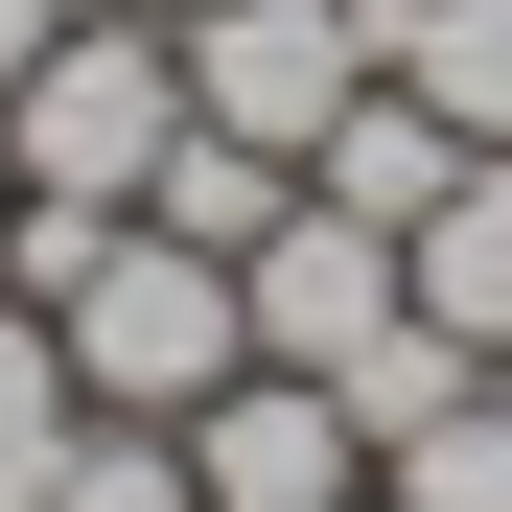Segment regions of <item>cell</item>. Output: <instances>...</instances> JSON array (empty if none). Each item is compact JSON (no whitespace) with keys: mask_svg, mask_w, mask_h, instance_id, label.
Returning <instances> with one entry per match:
<instances>
[{"mask_svg":"<svg viewBox=\"0 0 512 512\" xmlns=\"http://www.w3.org/2000/svg\"><path fill=\"white\" fill-rule=\"evenodd\" d=\"M163 140H187V24H140V0H70L24 47V94H0V163L47 210H140Z\"/></svg>","mask_w":512,"mask_h":512,"instance_id":"6da1fadb","label":"cell"},{"mask_svg":"<svg viewBox=\"0 0 512 512\" xmlns=\"http://www.w3.org/2000/svg\"><path fill=\"white\" fill-rule=\"evenodd\" d=\"M373 94V0H187V117H233V140H326Z\"/></svg>","mask_w":512,"mask_h":512,"instance_id":"7a4b0ae2","label":"cell"},{"mask_svg":"<svg viewBox=\"0 0 512 512\" xmlns=\"http://www.w3.org/2000/svg\"><path fill=\"white\" fill-rule=\"evenodd\" d=\"M233 303H256V373H350L373 326H396V233L326 210V187H280V233L233 256Z\"/></svg>","mask_w":512,"mask_h":512,"instance_id":"3957f363","label":"cell"},{"mask_svg":"<svg viewBox=\"0 0 512 512\" xmlns=\"http://www.w3.org/2000/svg\"><path fill=\"white\" fill-rule=\"evenodd\" d=\"M187 489L210 512H373V419L326 396V373H233L187 419Z\"/></svg>","mask_w":512,"mask_h":512,"instance_id":"277c9868","label":"cell"},{"mask_svg":"<svg viewBox=\"0 0 512 512\" xmlns=\"http://www.w3.org/2000/svg\"><path fill=\"white\" fill-rule=\"evenodd\" d=\"M396 303H419V326H443V350H466V373L512 350V140H466V187H443V210H419V233H396Z\"/></svg>","mask_w":512,"mask_h":512,"instance_id":"5b68a950","label":"cell"},{"mask_svg":"<svg viewBox=\"0 0 512 512\" xmlns=\"http://www.w3.org/2000/svg\"><path fill=\"white\" fill-rule=\"evenodd\" d=\"M303 187H326V210H373V233H419V210L466 187V140H443V117H419L396 70H373V94H350V117L303 140Z\"/></svg>","mask_w":512,"mask_h":512,"instance_id":"8992f818","label":"cell"},{"mask_svg":"<svg viewBox=\"0 0 512 512\" xmlns=\"http://www.w3.org/2000/svg\"><path fill=\"white\" fill-rule=\"evenodd\" d=\"M373 70L443 140H512V0H373Z\"/></svg>","mask_w":512,"mask_h":512,"instance_id":"52a82bcc","label":"cell"},{"mask_svg":"<svg viewBox=\"0 0 512 512\" xmlns=\"http://www.w3.org/2000/svg\"><path fill=\"white\" fill-rule=\"evenodd\" d=\"M280 187H303L280 140H233V117H187V140H163V187H140V210L187 233V256H256V233H280Z\"/></svg>","mask_w":512,"mask_h":512,"instance_id":"ba28073f","label":"cell"},{"mask_svg":"<svg viewBox=\"0 0 512 512\" xmlns=\"http://www.w3.org/2000/svg\"><path fill=\"white\" fill-rule=\"evenodd\" d=\"M373 512H512V396L466 373L443 419H419V443H373Z\"/></svg>","mask_w":512,"mask_h":512,"instance_id":"9c48e42d","label":"cell"},{"mask_svg":"<svg viewBox=\"0 0 512 512\" xmlns=\"http://www.w3.org/2000/svg\"><path fill=\"white\" fill-rule=\"evenodd\" d=\"M24 512H210V489H187V419H70Z\"/></svg>","mask_w":512,"mask_h":512,"instance_id":"30bf717a","label":"cell"},{"mask_svg":"<svg viewBox=\"0 0 512 512\" xmlns=\"http://www.w3.org/2000/svg\"><path fill=\"white\" fill-rule=\"evenodd\" d=\"M70 419H94V396H70V326H47L24 280H0V512L47 489V443H70Z\"/></svg>","mask_w":512,"mask_h":512,"instance_id":"8fae6325","label":"cell"},{"mask_svg":"<svg viewBox=\"0 0 512 512\" xmlns=\"http://www.w3.org/2000/svg\"><path fill=\"white\" fill-rule=\"evenodd\" d=\"M326 396H350V419H373V443H419V419H443V396H466V350H443V326H419V303H396V326H373V350H350V373H326Z\"/></svg>","mask_w":512,"mask_h":512,"instance_id":"7c38bea8","label":"cell"},{"mask_svg":"<svg viewBox=\"0 0 512 512\" xmlns=\"http://www.w3.org/2000/svg\"><path fill=\"white\" fill-rule=\"evenodd\" d=\"M47 24H70V0H0V94H24V47H47Z\"/></svg>","mask_w":512,"mask_h":512,"instance_id":"4fadbf2b","label":"cell"},{"mask_svg":"<svg viewBox=\"0 0 512 512\" xmlns=\"http://www.w3.org/2000/svg\"><path fill=\"white\" fill-rule=\"evenodd\" d=\"M0 233H24V163H0Z\"/></svg>","mask_w":512,"mask_h":512,"instance_id":"5bb4252c","label":"cell"},{"mask_svg":"<svg viewBox=\"0 0 512 512\" xmlns=\"http://www.w3.org/2000/svg\"><path fill=\"white\" fill-rule=\"evenodd\" d=\"M140 24H187V0H140Z\"/></svg>","mask_w":512,"mask_h":512,"instance_id":"9a60e30c","label":"cell"}]
</instances>
